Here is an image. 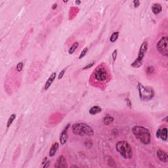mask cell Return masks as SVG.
I'll use <instances>...</instances> for the list:
<instances>
[{"label":"cell","instance_id":"cell-1","mask_svg":"<svg viewBox=\"0 0 168 168\" xmlns=\"http://www.w3.org/2000/svg\"><path fill=\"white\" fill-rule=\"evenodd\" d=\"M132 133L135 137L143 144H149L151 142V135L149 130L143 126L135 125L133 127Z\"/></svg>","mask_w":168,"mask_h":168},{"label":"cell","instance_id":"cell-2","mask_svg":"<svg viewBox=\"0 0 168 168\" xmlns=\"http://www.w3.org/2000/svg\"><path fill=\"white\" fill-rule=\"evenodd\" d=\"M72 133L77 136H88L91 137L94 135L93 128L89 125L84 123H77L72 126Z\"/></svg>","mask_w":168,"mask_h":168},{"label":"cell","instance_id":"cell-3","mask_svg":"<svg viewBox=\"0 0 168 168\" xmlns=\"http://www.w3.org/2000/svg\"><path fill=\"white\" fill-rule=\"evenodd\" d=\"M116 149L117 152L124 158L131 159L133 156V150L131 145L127 141H120L116 144Z\"/></svg>","mask_w":168,"mask_h":168},{"label":"cell","instance_id":"cell-4","mask_svg":"<svg viewBox=\"0 0 168 168\" xmlns=\"http://www.w3.org/2000/svg\"><path fill=\"white\" fill-rule=\"evenodd\" d=\"M137 88H138L139 97L142 101H150L154 97V92L153 91V89L151 88L150 87H146L141 83H139Z\"/></svg>","mask_w":168,"mask_h":168},{"label":"cell","instance_id":"cell-5","mask_svg":"<svg viewBox=\"0 0 168 168\" xmlns=\"http://www.w3.org/2000/svg\"><path fill=\"white\" fill-rule=\"evenodd\" d=\"M148 43L147 41H144V42L142 43V44L140 47L137 58L131 64V66L137 68H139L142 65L143 58H144L146 52H147V49H148Z\"/></svg>","mask_w":168,"mask_h":168},{"label":"cell","instance_id":"cell-6","mask_svg":"<svg viewBox=\"0 0 168 168\" xmlns=\"http://www.w3.org/2000/svg\"><path fill=\"white\" fill-rule=\"evenodd\" d=\"M167 42L168 37L167 36H165L162 37V38L158 41L156 44V49L164 57H167L168 55Z\"/></svg>","mask_w":168,"mask_h":168},{"label":"cell","instance_id":"cell-7","mask_svg":"<svg viewBox=\"0 0 168 168\" xmlns=\"http://www.w3.org/2000/svg\"><path fill=\"white\" fill-rule=\"evenodd\" d=\"M94 78L97 81H104L108 79V73L104 67H98L94 72Z\"/></svg>","mask_w":168,"mask_h":168},{"label":"cell","instance_id":"cell-8","mask_svg":"<svg viewBox=\"0 0 168 168\" xmlns=\"http://www.w3.org/2000/svg\"><path fill=\"white\" fill-rule=\"evenodd\" d=\"M55 167L56 168H66L68 167L67 162L64 156H60L56 160L55 164Z\"/></svg>","mask_w":168,"mask_h":168},{"label":"cell","instance_id":"cell-9","mask_svg":"<svg viewBox=\"0 0 168 168\" xmlns=\"http://www.w3.org/2000/svg\"><path fill=\"white\" fill-rule=\"evenodd\" d=\"M70 124H67L65 128L63 130L61 134H60V143H61V144H63V145L66 144V142L68 141V130L69 127H70Z\"/></svg>","mask_w":168,"mask_h":168},{"label":"cell","instance_id":"cell-10","mask_svg":"<svg viewBox=\"0 0 168 168\" xmlns=\"http://www.w3.org/2000/svg\"><path fill=\"white\" fill-rule=\"evenodd\" d=\"M157 138H160L163 141H166L167 139V129L164 127L163 129H159L157 130L156 134Z\"/></svg>","mask_w":168,"mask_h":168},{"label":"cell","instance_id":"cell-11","mask_svg":"<svg viewBox=\"0 0 168 168\" xmlns=\"http://www.w3.org/2000/svg\"><path fill=\"white\" fill-rule=\"evenodd\" d=\"M157 156L158 159L161 162L164 163H167L168 162V155L165 152H164L162 150H158L156 152Z\"/></svg>","mask_w":168,"mask_h":168},{"label":"cell","instance_id":"cell-12","mask_svg":"<svg viewBox=\"0 0 168 168\" xmlns=\"http://www.w3.org/2000/svg\"><path fill=\"white\" fill-rule=\"evenodd\" d=\"M56 75H57V74H56L55 72L53 73L51 75H50L49 78L47 79V81H46L45 84V89L47 90L49 88L50 86H51V84L53 83V82L54 81L55 79Z\"/></svg>","mask_w":168,"mask_h":168},{"label":"cell","instance_id":"cell-13","mask_svg":"<svg viewBox=\"0 0 168 168\" xmlns=\"http://www.w3.org/2000/svg\"><path fill=\"white\" fill-rule=\"evenodd\" d=\"M152 10L153 13L154 14H158L159 13H161L162 10V7L161 5L159 3H154L152 7Z\"/></svg>","mask_w":168,"mask_h":168},{"label":"cell","instance_id":"cell-14","mask_svg":"<svg viewBox=\"0 0 168 168\" xmlns=\"http://www.w3.org/2000/svg\"><path fill=\"white\" fill-rule=\"evenodd\" d=\"M58 148V142H55L54 144L51 146L49 150V156L50 157H53L55 155L57 150Z\"/></svg>","mask_w":168,"mask_h":168},{"label":"cell","instance_id":"cell-15","mask_svg":"<svg viewBox=\"0 0 168 168\" xmlns=\"http://www.w3.org/2000/svg\"><path fill=\"white\" fill-rule=\"evenodd\" d=\"M102 111V109L101 107L98 106H95L91 107L89 110V113L91 115H95V114H98V113L101 112Z\"/></svg>","mask_w":168,"mask_h":168},{"label":"cell","instance_id":"cell-16","mask_svg":"<svg viewBox=\"0 0 168 168\" xmlns=\"http://www.w3.org/2000/svg\"><path fill=\"white\" fill-rule=\"evenodd\" d=\"M106 164H108V166L111 167H114L116 166L115 160L110 156H108L106 157Z\"/></svg>","mask_w":168,"mask_h":168},{"label":"cell","instance_id":"cell-17","mask_svg":"<svg viewBox=\"0 0 168 168\" xmlns=\"http://www.w3.org/2000/svg\"><path fill=\"white\" fill-rule=\"evenodd\" d=\"M114 118L112 116H111L110 115H106L104 117V119H103V122H104V124L105 125H110V124H112L114 121Z\"/></svg>","mask_w":168,"mask_h":168},{"label":"cell","instance_id":"cell-18","mask_svg":"<svg viewBox=\"0 0 168 168\" xmlns=\"http://www.w3.org/2000/svg\"><path fill=\"white\" fill-rule=\"evenodd\" d=\"M118 37H119L118 32H114L111 35V36H110V42H112V43H114V42L118 40Z\"/></svg>","mask_w":168,"mask_h":168},{"label":"cell","instance_id":"cell-19","mask_svg":"<svg viewBox=\"0 0 168 168\" xmlns=\"http://www.w3.org/2000/svg\"><path fill=\"white\" fill-rule=\"evenodd\" d=\"M78 45H79V44L78 42H75V43H74V44H73L70 47V49H69V51H68L69 54H70V55L73 54V53L75 52V50H76V49L78 48Z\"/></svg>","mask_w":168,"mask_h":168},{"label":"cell","instance_id":"cell-20","mask_svg":"<svg viewBox=\"0 0 168 168\" xmlns=\"http://www.w3.org/2000/svg\"><path fill=\"white\" fill-rule=\"evenodd\" d=\"M15 118H16V114H12V115H11V116L9 117V120H8V121H7V127H10L11 125L13 124V121H14V119Z\"/></svg>","mask_w":168,"mask_h":168},{"label":"cell","instance_id":"cell-21","mask_svg":"<svg viewBox=\"0 0 168 168\" xmlns=\"http://www.w3.org/2000/svg\"><path fill=\"white\" fill-rule=\"evenodd\" d=\"M154 72V68L152 66H150L147 67V69H146V73L148 75H150V74H153Z\"/></svg>","mask_w":168,"mask_h":168},{"label":"cell","instance_id":"cell-22","mask_svg":"<svg viewBox=\"0 0 168 168\" xmlns=\"http://www.w3.org/2000/svg\"><path fill=\"white\" fill-rule=\"evenodd\" d=\"M23 68V63L22 62H20L17 64V66H16V70L17 72H20Z\"/></svg>","mask_w":168,"mask_h":168},{"label":"cell","instance_id":"cell-23","mask_svg":"<svg viewBox=\"0 0 168 168\" xmlns=\"http://www.w3.org/2000/svg\"><path fill=\"white\" fill-rule=\"evenodd\" d=\"M87 51H88V49L87 48H85L82 51H81V54H80V57H79V58H82L84 56L86 55V53H87Z\"/></svg>","mask_w":168,"mask_h":168},{"label":"cell","instance_id":"cell-24","mask_svg":"<svg viewBox=\"0 0 168 168\" xmlns=\"http://www.w3.org/2000/svg\"><path fill=\"white\" fill-rule=\"evenodd\" d=\"M94 64H95L94 62H93V63H89V64H87V65L86 66L84 67L83 70H87V69L90 68H91V67H92L93 65H94Z\"/></svg>","mask_w":168,"mask_h":168},{"label":"cell","instance_id":"cell-25","mask_svg":"<svg viewBox=\"0 0 168 168\" xmlns=\"http://www.w3.org/2000/svg\"><path fill=\"white\" fill-rule=\"evenodd\" d=\"M65 71H66V69H64V70H61V72H60L59 75H58V80H60V79L63 77V75H64V73H65Z\"/></svg>","mask_w":168,"mask_h":168},{"label":"cell","instance_id":"cell-26","mask_svg":"<svg viewBox=\"0 0 168 168\" xmlns=\"http://www.w3.org/2000/svg\"><path fill=\"white\" fill-rule=\"evenodd\" d=\"M116 57H117V49H116V50H114V52L112 53V58H113V60H114V61H115L116 60Z\"/></svg>","mask_w":168,"mask_h":168},{"label":"cell","instance_id":"cell-27","mask_svg":"<svg viewBox=\"0 0 168 168\" xmlns=\"http://www.w3.org/2000/svg\"><path fill=\"white\" fill-rule=\"evenodd\" d=\"M133 3H134V7L136 8V7H138L139 6L140 2L139 1H138V0H135V1H134L133 2Z\"/></svg>","mask_w":168,"mask_h":168},{"label":"cell","instance_id":"cell-28","mask_svg":"<svg viewBox=\"0 0 168 168\" xmlns=\"http://www.w3.org/2000/svg\"><path fill=\"white\" fill-rule=\"evenodd\" d=\"M49 165H50V161L49 160H47V162H45V164L43 165V167L44 168H46V167H49Z\"/></svg>","mask_w":168,"mask_h":168},{"label":"cell","instance_id":"cell-29","mask_svg":"<svg viewBox=\"0 0 168 168\" xmlns=\"http://www.w3.org/2000/svg\"><path fill=\"white\" fill-rule=\"evenodd\" d=\"M57 3H54V4H53V5L52 6V9H55L56 8H57Z\"/></svg>","mask_w":168,"mask_h":168},{"label":"cell","instance_id":"cell-30","mask_svg":"<svg viewBox=\"0 0 168 168\" xmlns=\"http://www.w3.org/2000/svg\"><path fill=\"white\" fill-rule=\"evenodd\" d=\"M80 3H81V2H80V1H76V2H75V3H76L77 5L80 4Z\"/></svg>","mask_w":168,"mask_h":168},{"label":"cell","instance_id":"cell-31","mask_svg":"<svg viewBox=\"0 0 168 168\" xmlns=\"http://www.w3.org/2000/svg\"><path fill=\"white\" fill-rule=\"evenodd\" d=\"M78 167L77 165H71V166H70V167Z\"/></svg>","mask_w":168,"mask_h":168}]
</instances>
